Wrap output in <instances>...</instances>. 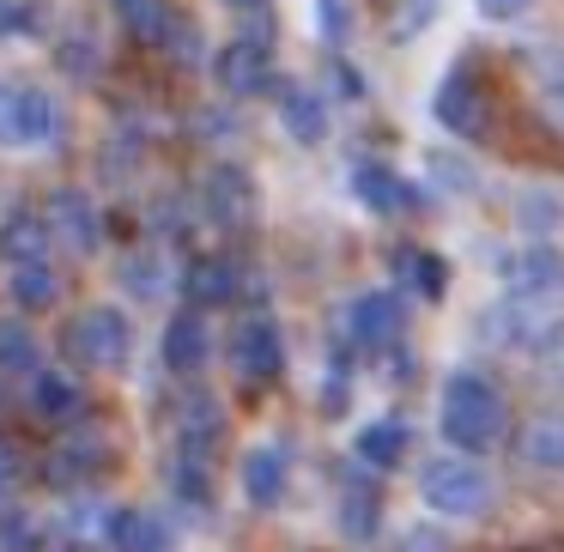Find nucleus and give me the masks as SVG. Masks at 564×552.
<instances>
[{"label": "nucleus", "instance_id": "5", "mask_svg": "<svg viewBox=\"0 0 564 552\" xmlns=\"http://www.w3.org/2000/svg\"><path fill=\"white\" fill-rule=\"evenodd\" d=\"M498 280H503V297H516V304H552L564 292V256L552 243L510 249L498 261Z\"/></svg>", "mask_w": 564, "mask_h": 552}, {"label": "nucleus", "instance_id": "15", "mask_svg": "<svg viewBox=\"0 0 564 552\" xmlns=\"http://www.w3.org/2000/svg\"><path fill=\"white\" fill-rule=\"evenodd\" d=\"M164 365H171L176 377H195V370L207 365V322H200V310L171 316V328H164Z\"/></svg>", "mask_w": 564, "mask_h": 552}, {"label": "nucleus", "instance_id": "16", "mask_svg": "<svg viewBox=\"0 0 564 552\" xmlns=\"http://www.w3.org/2000/svg\"><path fill=\"white\" fill-rule=\"evenodd\" d=\"M522 462L540 474H564V413H540L522 425Z\"/></svg>", "mask_w": 564, "mask_h": 552}, {"label": "nucleus", "instance_id": "6", "mask_svg": "<svg viewBox=\"0 0 564 552\" xmlns=\"http://www.w3.org/2000/svg\"><path fill=\"white\" fill-rule=\"evenodd\" d=\"M431 116H437L443 134H455V140H486V128H491L486 86H479L474 74H449L437 86V98H431Z\"/></svg>", "mask_w": 564, "mask_h": 552}, {"label": "nucleus", "instance_id": "17", "mask_svg": "<svg viewBox=\"0 0 564 552\" xmlns=\"http://www.w3.org/2000/svg\"><path fill=\"white\" fill-rule=\"evenodd\" d=\"M352 195L365 201L370 213H401L406 201H413V188H406L389 164H358V171H352Z\"/></svg>", "mask_w": 564, "mask_h": 552}, {"label": "nucleus", "instance_id": "4", "mask_svg": "<svg viewBox=\"0 0 564 552\" xmlns=\"http://www.w3.org/2000/svg\"><path fill=\"white\" fill-rule=\"evenodd\" d=\"M67 346H74V358H79V365H91V370H122L128 365V346H134V328H128L122 310L98 304V310H79V316H74Z\"/></svg>", "mask_w": 564, "mask_h": 552}, {"label": "nucleus", "instance_id": "25", "mask_svg": "<svg viewBox=\"0 0 564 552\" xmlns=\"http://www.w3.org/2000/svg\"><path fill=\"white\" fill-rule=\"evenodd\" d=\"M31 401H37V413L50 419V425H67V419H79V389L67 377H55V370H43L37 382H31Z\"/></svg>", "mask_w": 564, "mask_h": 552}, {"label": "nucleus", "instance_id": "30", "mask_svg": "<svg viewBox=\"0 0 564 552\" xmlns=\"http://www.w3.org/2000/svg\"><path fill=\"white\" fill-rule=\"evenodd\" d=\"M540 116L564 134V79H540Z\"/></svg>", "mask_w": 564, "mask_h": 552}, {"label": "nucleus", "instance_id": "3", "mask_svg": "<svg viewBox=\"0 0 564 552\" xmlns=\"http://www.w3.org/2000/svg\"><path fill=\"white\" fill-rule=\"evenodd\" d=\"M67 134V110L43 86L0 79V147H50Z\"/></svg>", "mask_w": 564, "mask_h": 552}, {"label": "nucleus", "instance_id": "22", "mask_svg": "<svg viewBox=\"0 0 564 552\" xmlns=\"http://www.w3.org/2000/svg\"><path fill=\"white\" fill-rule=\"evenodd\" d=\"M406 455V425L401 419H370L365 431H358V462L365 467H394Z\"/></svg>", "mask_w": 564, "mask_h": 552}, {"label": "nucleus", "instance_id": "23", "mask_svg": "<svg viewBox=\"0 0 564 552\" xmlns=\"http://www.w3.org/2000/svg\"><path fill=\"white\" fill-rule=\"evenodd\" d=\"M13 297H19V310H55L62 304V280H55L50 261H19L13 268Z\"/></svg>", "mask_w": 564, "mask_h": 552}, {"label": "nucleus", "instance_id": "34", "mask_svg": "<svg viewBox=\"0 0 564 552\" xmlns=\"http://www.w3.org/2000/svg\"><path fill=\"white\" fill-rule=\"evenodd\" d=\"M19 25H25V13H19L13 0H0V31H19Z\"/></svg>", "mask_w": 564, "mask_h": 552}, {"label": "nucleus", "instance_id": "9", "mask_svg": "<svg viewBox=\"0 0 564 552\" xmlns=\"http://www.w3.org/2000/svg\"><path fill=\"white\" fill-rule=\"evenodd\" d=\"M43 219H50V237H62L74 256H91L98 249V207H91L79 188H62V195H50V207H43Z\"/></svg>", "mask_w": 564, "mask_h": 552}, {"label": "nucleus", "instance_id": "21", "mask_svg": "<svg viewBox=\"0 0 564 552\" xmlns=\"http://www.w3.org/2000/svg\"><path fill=\"white\" fill-rule=\"evenodd\" d=\"M110 540H116V552H171L164 522L147 516V510H116L110 516Z\"/></svg>", "mask_w": 564, "mask_h": 552}, {"label": "nucleus", "instance_id": "1", "mask_svg": "<svg viewBox=\"0 0 564 552\" xmlns=\"http://www.w3.org/2000/svg\"><path fill=\"white\" fill-rule=\"evenodd\" d=\"M437 425H443V437L455 443V455L491 450V443H503V394L491 389L479 370H455V377L443 382Z\"/></svg>", "mask_w": 564, "mask_h": 552}, {"label": "nucleus", "instance_id": "36", "mask_svg": "<svg viewBox=\"0 0 564 552\" xmlns=\"http://www.w3.org/2000/svg\"><path fill=\"white\" fill-rule=\"evenodd\" d=\"M67 552H98V546H67Z\"/></svg>", "mask_w": 564, "mask_h": 552}, {"label": "nucleus", "instance_id": "8", "mask_svg": "<svg viewBox=\"0 0 564 552\" xmlns=\"http://www.w3.org/2000/svg\"><path fill=\"white\" fill-rule=\"evenodd\" d=\"M231 358H237V377H249V382H273V377H280V365H285L280 328H273L268 316H249L243 328H237V340H231Z\"/></svg>", "mask_w": 564, "mask_h": 552}, {"label": "nucleus", "instance_id": "33", "mask_svg": "<svg viewBox=\"0 0 564 552\" xmlns=\"http://www.w3.org/2000/svg\"><path fill=\"white\" fill-rule=\"evenodd\" d=\"M13 479H19V462H13V450H7V443H0V498H7V491H13Z\"/></svg>", "mask_w": 564, "mask_h": 552}, {"label": "nucleus", "instance_id": "28", "mask_svg": "<svg viewBox=\"0 0 564 552\" xmlns=\"http://www.w3.org/2000/svg\"><path fill=\"white\" fill-rule=\"evenodd\" d=\"M437 13H443V0H406L401 19H394V37H413V31H425Z\"/></svg>", "mask_w": 564, "mask_h": 552}, {"label": "nucleus", "instance_id": "2", "mask_svg": "<svg viewBox=\"0 0 564 552\" xmlns=\"http://www.w3.org/2000/svg\"><path fill=\"white\" fill-rule=\"evenodd\" d=\"M419 498L437 516H449V522H474L491 504V479L474 455H437V462H425V474H419Z\"/></svg>", "mask_w": 564, "mask_h": 552}, {"label": "nucleus", "instance_id": "20", "mask_svg": "<svg viewBox=\"0 0 564 552\" xmlns=\"http://www.w3.org/2000/svg\"><path fill=\"white\" fill-rule=\"evenodd\" d=\"M243 491H249V504H261V510H268V504H280V491H285V455L268 450V443H261V450H249L243 455Z\"/></svg>", "mask_w": 564, "mask_h": 552}, {"label": "nucleus", "instance_id": "10", "mask_svg": "<svg viewBox=\"0 0 564 552\" xmlns=\"http://www.w3.org/2000/svg\"><path fill=\"white\" fill-rule=\"evenodd\" d=\"M346 328H352V340L365 346V353L394 346V340H401V297H394V292H365L352 304V316H346Z\"/></svg>", "mask_w": 564, "mask_h": 552}, {"label": "nucleus", "instance_id": "24", "mask_svg": "<svg viewBox=\"0 0 564 552\" xmlns=\"http://www.w3.org/2000/svg\"><path fill=\"white\" fill-rule=\"evenodd\" d=\"M340 528L352 540H370L382 528V498H377V486H365V479H352V486L340 491Z\"/></svg>", "mask_w": 564, "mask_h": 552}, {"label": "nucleus", "instance_id": "32", "mask_svg": "<svg viewBox=\"0 0 564 552\" xmlns=\"http://www.w3.org/2000/svg\"><path fill=\"white\" fill-rule=\"evenodd\" d=\"M152 273H159V268H152V261H128V285H134V292H159V280H152Z\"/></svg>", "mask_w": 564, "mask_h": 552}, {"label": "nucleus", "instance_id": "13", "mask_svg": "<svg viewBox=\"0 0 564 552\" xmlns=\"http://www.w3.org/2000/svg\"><path fill=\"white\" fill-rule=\"evenodd\" d=\"M183 292H188V310H219L237 297V268L225 256H195L183 273Z\"/></svg>", "mask_w": 564, "mask_h": 552}, {"label": "nucleus", "instance_id": "19", "mask_svg": "<svg viewBox=\"0 0 564 552\" xmlns=\"http://www.w3.org/2000/svg\"><path fill=\"white\" fill-rule=\"evenodd\" d=\"M116 13H122L128 37L152 43V50H164L176 31V13H171V0H116Z\"/></svg>", "mask_w": 564, "mask_h": 552}, {"label": "nucleus", "instance_id": "18", "mask_svg": "<svg viewBox=\"0 0 564 552\" xmlns=\"http://www.w3.org/2000/svg\"><path fill=\"white\" fill-rule=\"evenodd\" d=\"M0 256L13 261H50V219L37 213H13V219L0 225Z\"/></svg>", "mask_w": 564, "mask_h": 552}, {"label": "nucleus", "instance_id": "31", "mask_svg": "<svg viewBox=\"0 0 564 552\" xmlns=\"http://www.w3.org/2000/svg\"><path fill=\"white\" fill-rule=\"evenodd\" d=\"M316 13H322V31H328V37H346V0H316Z\"/></svg>", "mask_w": 564, "mask_h": 552}, {"label": "nucleus", "instance_id": "14", "mask_svg": "<svg viewBox=\"0 0 564 552\" xmlns=\"http://www.w3.org/2000/svg\"><path fill=\"white\" fill-rule=\"evenodd\" d=\"M280 122L297 147H322V140H328V104L310 86H285L280 91Z\"/></svg>", "mask_w": 564, "mask_h": 552}, {"label": "nucleus", "instance_id": "7", "mask_svg": "<svg viewBox=\"0 0 564 552\" xmlns=\"http://www.w3.org/2000/svg\"><path fill=\"white\" fill-rule=\"evenodd\" d=\"M213 79H219L231 98H256L273 86V43L268 37H231L213 55Z\"/></svg>", "mask_w": 564, "mask_h": 552}, {"label": "nucleus", "instance_id": "26", "mask_svg": "<svg viewBox=\"0 0 564 552\" xmlns=\"http://www.w3.org/2000/svg\"><path fill=\"white\" fill-rule=\"evenodd\" d=\"M37 365V340H31L25 322H0V377L7 370H31Z\"/></svg>", "mask_w": 564, "mask_h": 552}, {"label": "nucleus", "instance_id": "29", "mask_svg": "<svg viewBox=\"0 0 564 552\" xmlns=\"http://www.w3.org/2000/svg\"><path fill=\"white\" fill-rule=\"evenodd\" d=\"M474 7H479V19H491V25H516L534 0H474Z\"/></svg>", "mask_w": 564, "mask_h": 552}, {"label": "nucleus", "instance_id": "27", "mask_svg": "<svg viewBox=\"0 0 564 552\" xmlns=\"http://www.w3.org/2000/svg\"><path fill=\"white\" fill-rule=\"evenodd\" d=\"M401 268L419 273V292H425V297H443V261L437 256H419V249H413V256H401Z\"/></svg>", "mask_w": 564, "mask_h": 552}, {"label": "nucleus", "instance_id": "12", "mask_svg": "<svg viewBox=\"0 0 564 552\" xmlns=\"http://www.w3.org/2000/svg\"><path fill=\"white\" fill-rule=\"evenodd\" d=\"M200 195H207V213L219 225H249V213H256V183H249L237 164H219V171L207 176V188H200Z\"/></svg>", "mask_w": 564, "mask_h": 552}, {"label": "nucleus", "instance_id": "11", "mask_svg": "<svg viewBox=\"0 0 564 552\" xmlns=\"http://www.w3.org/2000/svg\"><path fill=\"white\" fill-rule=\"evenodd\" d=\"M503 340L522 346V353H546V346L564 340V316L552 304H503Z\"/></svg>", "mask_w": 564, "mask_h": 552}, {"label": "nucleus", "instance_id": "35", "mask_svg": "<svg viewBox=\"0 0 564 552\" xmlns=\"http://www.w3.org/2000/svg\"><path fill=\"white\" fill-rule=\"evenodd\" d=\"M225 7H237V13H261L268 0H225Z\"/></svg>", "mask_w": 564, "mask_h": 552}]
</instances>
